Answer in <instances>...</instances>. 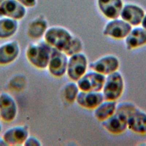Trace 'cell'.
<instances>
[{
	"label": "cell",
	"mask_w": 146,
	"mask_h": 146,
	"mask_svg": "<svg viewBox=\"0 0 146 146\" xmlns=\"http://www.w3.org/2000/svg\"><path fill=\"white\" fill-rule=\"evenodd\" d=\"M104 100L102 91H80L75 102L83 108L94 110Z\"/></svg>",
	"instance_id": "16"
},
{
	"label": "cell",
	"mask_w": 146,
	"mask_h": 146,
	"mask_svg": "<svg viewBox=\"0 0 146 146\" xmlns=\"http://www.w3.org/2000/svg\"><path fill=\"white\" fill-rule=\"evenodd\" d=\"M27 10L16 0H6L0 4V17L20 21L26 16Z\"/></svg>",
	"instance_id": "13"
},
{
	"label": "cell",
	"mask_w": 146,
	"mask_h": 146,
	"mask_svg": "<svg viewBox=\"0 0 146 146\" xmlns=\"http://www.w3.org/2000/svg\"><path fill=\"white\" fill-rule=\"evenodd\" d=\"M52 48L43 39L30 43L26 47L25 56L27 62L38 70L47 69Z\"/></svg>",
	"instance_id": "1"
},
{
	"label": "cell",
	"mask_w": 146,
	"mask_h": 146,
	"mask_svg": "<svg viewBox=\"0 0 146 146\" xmlns=\"http://www.w3.org/2000/svg\"><path fill=\"white\" fill-rule=\"evenodd\" d=\"M124 44L127 50H132L146 45V30L141 26L132 27L124 39Z\"/></svg>",
	"instance_id": "17"
},
{
	"label": "cell",
	"mask_w": 146,
	"mask_h": 146,
	"mask_svg": "<svg viewBox=\"0 0 146 146\" xmlns=\"http://www.w3.org/2000/svg\"><path fill=\"white\" fill-rule=\"evenodd\" d=\"M117 101L104 99L94 110L95 118L102 122L113 115L116 110Z\"/></svg>",
	"instance_id": "20"
},
{
	"label": "cell",
	"mask_w": 146,
	"mask_h": 146,
	"mask_svg": "<svg viewBox=\"0 0 146 146\" xmlns=\"http://www.w3.org/2000/svg\"><path fill=\"white\" fill-rule=\"evenodd\" d=\"M73 36L64 27L52 26L48 27L43 39L52 48L64 52L69 46Z\"/></svg>",
	"instance_id": "2"
},
{
	"label": "cell",
	"mask_w": 146,
	"mask_h": 146,
	"mask_svg": "<svg viewBox=\"0 0 146 146\" xmlns=\"http://www.w3.org/2000/svg\"><path fill=\"white\" fill-rule=\"evenodd\" d=\"M83 49V44L82 40L78 36L74 35L69 46L65 51L64 53L68 56H70L82 52Z\"/></svg>",
	"instance_id": "23"
},
{
	"label": "cell",
	"mask_w": 146,
	"mask_h": 146,
	"mask_svg": "<svg viewBox=\"0 0 146 146\" xmlns=\"http://www.w3.org/2000/svg\"><path fill=\"white\" fill-rule=\"evenodd\" d=\"M136 108L137 106L132 102L125 101L117 103L116 111L125 115L128 117V115Z\"/></svg>",
	"instance_id": "24"
},
{
	"label": "cell",
	"mask_w": 146,
	"mask_h": 146,
	"mask_svg": "<svg viewBox=\"0 0 146 146\" xmlns=\"http://www.w3.org/2000/svg\"><path fill=\"white\" fill-rule=\"evenodd\" d=\"M41 141L36 136L29 135L26 139L23 145L25 146H40L42 145Z\"/></svg>",
	"instance_id": "25"
},
{
	"label": "cell",
	"mask_w": 146,
	"mask_h": 146,
	"mask_svg": "<svg viewBox=\"0 0 146 146\" xmlns=\"http://www.w3.org/2000/svg\"><path fill=\"white\" fill-rule=\"evenodd\" d=\"M27 9L35 8L38 4V0H16Z\"/></svg>",
	"instance_id": "26"
},
{
	"label": "cell",
	"mask_w": 146,
	"mask_h": 146,
	"mask_svg": "<svg viewBox=\"0 0 146 146\" xmlns=\"http://www.w3.org/2000/svg\"><path fill=\"white\" fill-rule=\"evenodd\" d=\"M132 26L121 18L110 19L105 25L103 33L108 37L120 40L124 39Z\"/></svg>",
	"instance_id": "9"
},
{
	"label": "cell",
	"mask_w": 146,
	"mask_h": 146,
	"mask_svg": "<svg viewBox=\"0 0 146 146\" xmlns=\"http://www.w3.org/2000/svg\"><path fill=\"white\" fill-rule=\"evenodd\" d=\"M2 125L1 123L0 122V135L2 133Z\"/></svg>",
	"instance_id": "29"
},
{
	"label": "cell",
	"mask_w": 146,
	"mask_h": 146,
	"mask_svg": "<svg viewBox=\"0 0 146 146\" xmlns=\"http://www.w3.org/2000/svg\"><path fill=\"white\" fill-rule=\"evenodd\" d=\"M120 65V60L117 56L107 54L90 63L89 68L106 76L118 71Z\"/></svg>",
	"instance_id": "7"
},
{
	"label": "cell",
	"mask_w": 146,
	"mask_h": 146,
	"mask_svg": "<svg viewBox=\"0 0 146 146\" xmlns=\"http://www.w3.org/2000/svg\"><path fill=\"white\" fill-rule=\"evenodd\" d=\"M48 27L46 17L43 14H39L29 22L26 27L27 36L34 41L43 39Z\"/></svg>",
	"instance_id": "11"
},
{
	"label": "cell",
	"mask_w": 146,
	"mask_h": 146,
	"mask_svg": "<svg viewBox=\"0 0 146 146\" xmlns=\"http://www.w3.org/2000/svg\"><path fill=\"white\" fill-rule=\"evenodd\" d=\"M140 25L142 27H143L146 30V13L144 14V17L143 18Z\"/></svg>",
	"instance_id": "27"
},
{
	"label": "cell",
	"mask_w": 146,
	"mask_h": 146,
	"mask_svg": "<svg viewBox=\"0 0 146 146\" xmlns=\"http://www.w3.org/2000/svg\"><path fill=\"white\" fill-rule=\"evenodd\" d=\"M0 145H3H3L6 146L7 145L2 136H0Z\"/></svg>",
	"instance_id": "28"
},
{
	"label": "cell",
	"mask_w": 146,
	"mask_h": 146,
	"mask_svg": "<svg viewBox=\"0 0 146 146\" xmlns=\"http://www.w3.org/2000/svg\"><path fill=\"white\" fill-rule=\"evenodd\" d=\"M98 4L103 15L110 19L119 18L123 6L121 0H98Z\"/></svg>",
	"instance_id": "19"
},
{
	"label": "cell",
	"mask_w": 146,
	"mask_h": 146,
	"mask_svg": "<svg viewBox=\"0 0 146 146\" xmlns=\"http://www.w3.org/2000/svg\"><path fill=\"white\" fill-rule=\"evenodd\" d=\"M87 55L83 52L68 56L66 74L70 80L76 82L90 69Z\"/></svg>",
	"instance_id": "4"
},
{
	"label": "cell",
	"mask_w": 146,
	"mask_h": 146,
	"mask_svg": "<svg viewBox=\"0 0 146 146\" xmlns=\"http://www.w3.org/2000/svg\"><path fill=\"white\" fill-rule=\"evenodd\" d=\"M30 135L27 125H14L6 129L2 133V137L7 145H23L27 137Z\"/></svg>",
	"instance_id": "10"
},
{
	"label": "cell",
	"mask_w": 146,
	"mask_h": 146,
	"mask_svg": "<svg viewBox=\"0 0 146 146\" xmlns=\"http://www.w3.org/2000/svg\"><path fill=\"white\" fill-rule=\"evenodd\" d=\"M21 53L19 42L9 40L0 44V66H7L14 62Z\"/></svg>",
	"instance_id": "14"
},
{
	"label": "cell",
	"mask_w": 146,
	"mask_h": 146,
	"mask_svg": "<svg viewBox=\"0 0 146 146\" xmlns=\"http://www.w3.org/2000/svg\"><path fill=\"white\" fill-rule=\"evenodd\" d=\"M144 10L136 5L127 4L123 6L120 18L132 26H140L144 15Z\"/></svg>",
	"instance_id": "18"
},
{
	"label": "cell",
	"mask_w": 146,
	"mask_h": 146,
	"mask_svg": "<svg viewBox=\"0 0 146 146\" xmlns=\"http://www.w3.org/2000/svg\"><path fill=\"white\" fill-rule=\"evenodd\" d=\"M105 78V75L89 69L76 81V83L80 91H102Z\"/></svg>",
	"instance_id": "6"
},
{
	"label": "cell",
	"mask_w": 146,
	"mask_h": 146,
	"mask_svg": "<svg viewBox=\"0 0 146 146\" xmlns=\"http://www.w3.org/2000/svg\"><path fill=\"white\" fill-rule=\"evenodd\" d=\"M124 88L123 76L117 71L106 76L102 92L104 99L117 101L121 97Z\"/></svg>",
	"instance_id": "3"
},
{
	"label": "cell",
	"mask_w": 146,
	"mask_h": 146,
	"mask_svg": "<svg viewBox=\"0 0 146 146\" xmlns=\"http://www.w3.org/2000/svg\"><path fill=\"white\" fill-rule=\"evenodd\" d=\"M80 91L76 82L70 80L64 86L62 90V96L67 103L72 104L76 102Z\"/></svg>",
	"instance_id": "22"
},
{
	"label": "cell",
	"mask_w": 146,
	"mask_h": 146,
	"mask_svg": "<svg viewBox=\"0 0 146 146\" xmlns=\"http://www.w3.org/2000/svg\"><path fill=\"white\" fill-rule=\"evenodd\" d=\"M101 124L108 133L115 135H120L128 129L127 116L116 111L109 118L102 121Z\"/></svg>",
	"instance_id": "12"
},
{
	"label": "cell",
	"mask_w": 146,
	"mask_h": 146,
	"mask_svg": "<svg viewBox=\"0 0 146 146\" xmlns=\"http://www.w3.org/2000/svg\"><path fill=\"white\" fill-rule=\"evenodd\" d=\"M18 113V107L15 98L9 93L0 94V119L6 123L13 121Z\"/></svg>",
	"instance_id": "8"
},
{
	"label": "cell",
	"mask_w": 146,
	"mask_h": 146,
	"mask_svg": "<svg viewBox=\"0 0 146 146\" xmlns=\"http://www.w3.org/2000/svg\"><path fill=\"white\" fill-rule=\"evenodd\" d=\"M68 56L63 52L52 48L47 67L49 74L56 78H60L66 74Z\"/></svg>",
	"instance_id": "5"
},
{
	"label": "cell",
	"mask_w": 146,
	"mask_h": 146,
	"mask_svg": "<svg viewBox=\"0 0 146 146\" xmlns=\"http://www.w3.org/2000/svg\"><path fill=\"white\" fill-rule=\"evenodd\" d=\"M19 21L7 17H0V39L8 40L18 32Z\"/></svg>",
	"instance_id": "21"
},
{
	"label": "cell",
	"mask_w": 146,
	"mask_h": 146,
	"mask_svg": "<svg viewBox=\"0 0 146 146\" xmlns=\"http://www.w3.org/2000/svg\"><path fill=\"white\" fill-rule=\"evenodd\" d=\"M128 129L138 135H146V112L137 107L127 117Z\"/></svg>",
	"instance_id": "15"
},
{
	"label": "cell",
	"mask_w": 146,
	"mask_h": 146,
	"mask_svg": "<svg viewBox=\"0 0 146 146\" xmlns=\"http://www.w3.org/2000/svg\"><path fill=\"white\" fill-rule=\"evenodd\" d=\"M5 1H6V0H0V4L2 3V2H3Z\"/></svg>",
	"instance_id": "30"
}]
</instances>
